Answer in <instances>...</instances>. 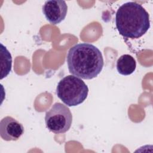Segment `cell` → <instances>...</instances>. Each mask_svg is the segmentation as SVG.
Instances as JSON below:
<instances>
[{
	"instance_id": "cell-1",
	"label": "cell",
	"mask_w": 153,
	"mask_h": 153,
	"mask_svg": "<svg viewBox=\"0 0 153 153\" xmlns=\"http://www.w3.org/2000/svg\"><path fill=\"white\" fill-rule=\"evenodd\" d=\"M67 65L69 72L84 79L96 78L102 71L103 58L100 50L89 43H79L68 51Z\"/></svg>"
},
{
	"instance_id": "cell-2",
	"label": "cell",
	"mask_w": 153,
	"mask_h": 153,
	"mask_svg": "<svg viewBox=\"0 0 153 153\" xmlns=\"http://www.w3.org/2000/svg\"><path fill=\"white\" fill-rule=\"evenodd\" d=\"M115 26L123 37L137 39L149 30V16L142 5L135 2H127L117 10Z\"/></svg>"
},
{
	"instance_id": "cell-3",
	"label": "cell",
	"mask_w": 153,
	"mask_h": 153,
	"mask_svg": "<svg viewBox=\"0 0 153 153\" xmlns=\"http://www.w3.org/2000/svg\"><path fill=\"white\" fill-rule=\"evenodd\" d=\"M88 88L79 77L67 75L58 82L56 87L57 97L67 106H76L87 97Z\"/></svg>"
},
{
	"instance_id": "cell-4",
	"label": "cell",
	"mask_w": 153,
	"mask_h": 153,
	"mask_svg": "<svg viewBox=\"0 0 153 153\" xmlns=\"http://www.w3.org/2000/svg\"><path fill=\"white\" fill-rule=\"evenodd\" d=\"M45 123L50 131L56 134L65 133L71 126L72 115L67 106L57 102L46 112Z\"/></svg>"
},
{
	"instance_id": "cell-5",
	"label": "cell",
	"mask_w": 153,
	"mask_h": 153,
	"mask_svg": "<svg viewBox=\"0 0 153 153\" xmlns=\"http://www.w3.org/2000/svg\"><path fill=\"white\" fill-rule=\"evenodd\" d=\"M68 5L65 1L50 0L45 2L42 13L46 19L53 25H57L66 17Z\"/></svg>"
},
{
	"instance_id": "cell-6",
	"label": "cell",
	"mask_w": 153,
	"mask_h": 153,
	"mask_svg": "<svg viewBox=\"0 0 153 153\" xmlns=\"http://www.w3.org/2000/svg\"><path fill=\"white\" fill-rule=\"evenodd\" d=\"M24 133L23 125L15 118L7 116L0 122V135L5 141L17 140Z\"/></svg>"
},
{
	"instance_id": "cell-7",
	"label": "cell",
	"mask_w": 153,
	"mask_h": 153,
	"mask_svg": "<svg viewBox=\"0 0 153 153\" xmlns=\"http://www.w3.org/2000/svg\"><path fill=\"white\" fill-rule=\"evenodd\" d=\"M136 68V62L133 57L130 54H123L117 62V69L123 75H129L134 72Z\"/></svg>"
},
{
	"instance_id": "cell-8",
	"label": "cell",
	"mask_w": 153,
	"mask_h": 153,
	"mask_svg": "<svg viewBox=\"0 0 153 153\" xmlns=\"http://www.w3.org/2000/svg\"><path fill=\"white\" fill-rule=\"evenodd\" d=\"M1 77L3 79L6 77L11 70L12 66V57L7 49V48L1 44Z\"/></svg>"
}]
</instances>
